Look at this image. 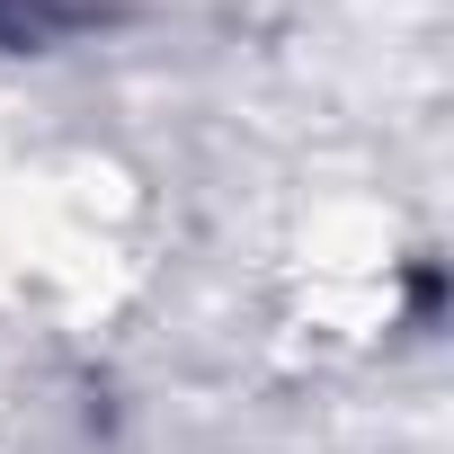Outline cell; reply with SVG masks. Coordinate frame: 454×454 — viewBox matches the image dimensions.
<instances>
[{"label": "cell", "instance_id": "cell-1", "mask_svg": "<svg viewBox=\"0 0 454 454\" xmlns=\"http://www.w3.org/2000/svg\"><path fill=\"white\" fill-rule=\"evenodd\" d=\"M116 0H0V54H54L72 36H98Z\"/></svg>", "mask_w": 454, "mask_h": 454}]
</instances>
